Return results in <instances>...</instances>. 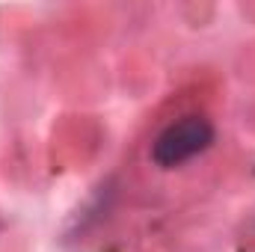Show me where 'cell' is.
Instances as JSON below:
<instances>
[{"mask_svg": "<svg viewBox=\"0 0 255 252\" xmlns=\"http://www.w3.org/2000/svg\"><path fill=\"white\" fill-rule=\"evenodd\" d=\"M211 142H214L211 122L202 116H184L157 133V139L151 145V160L163 169H172L196 154H202Z\"/></svg>", "mask_w": 255, "mask_h": 252, "instance_id": "6da1fadb", "label": "cell"}]
</instances>
